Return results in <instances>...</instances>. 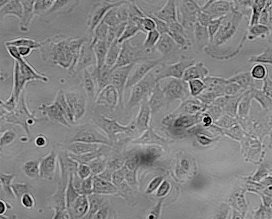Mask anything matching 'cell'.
Masks as SVG:
<instances>
[{"mask_svg":"<svg viewBox=\"0 0 272 219\" xmlns=\"http://www.w3.org/2000/svg\"><path fill=\"white\" fill-rule=\"evenodd\" d=\"M206 73L207 72L202 64L197 62L194 63L186 69L182 79L187 82L194 79H202L205 76Z\"/></svg>","mask_w":272,"mask_h":219,"instance_id":"obj_14","label":"cell"},{"mask_svg":"<svg viewBox=\"0 0 272 219\" xmlns=\"http://www.w3.org/2000/svg\"><path fill=\"white\" fill-rule=\"evenodd\" d=\"M67 95V102L75 124L82 119L85 114L87 99L82 92L78 90L70 92Z\"/></svg>","mask_w":272,"mask_h":219,"instance_id":"obj_6","label":"cell"},{"mask_svg":"<svg viewBox=\"0 0 272 219\" xmlns=\"http://www.w3.org/2000/svg\"><path fill=\"white\" fill-rule=\"evenodd\" d=\"M119 99L117 89L113 85L109 84L98 92L94 100L97 104L113 108L116 105Z\"/></svg>","mask_w":272,"mask_h":219,"instance_id":"obj_8","label":"cell"},{"mask_svg":"<svg viewBox=\"0 0 272 219\" xmlns=\"http://www.w3.org/2000/svg\"><path fill=\"white\" fill-rule=\"evenodd\" d=\"M104 139L99 128L91 120L75 125L72 129L69 143L80 142L101 144L105 142Z\"/></svg>","mask_w":272,"mask_h":219,"instance_id":"obj_1","label":"cell"},{"mask_svg":"<svg viewBox=\"0 0 272 219\" xmlns=\"http://www.w3.org/2000/svg\"><path fill=\"white\" fill-rule=\"evenodd\" d=\"M131 40L121 44V48L117 61L112 70L140 61L143 52L142 47L133 45Z\"/></svg>","mask_w":272,"mask_h":219,"instance_id":"obj_5","label":"cell"},{"mask_svg":"<svg viewBox=\"0 0 272 219\" xmlns=\"http://www.w3.org/2000/svg\"><path fill=\"white\" fill-rule=\"evenodd\" d=\"M157 82L151 73L149 72L142 80L131 88L129 105L132 106L142 99H148L152 91Z\"/></svg>","mask_w":272,"mask_h":219,"instance_id":"obj_3","label":"cell"},{"mask_svg":"<svg viewBox=\"0 0 272 219\" xmlns=\"http://www.w3.org/2000/svg\"><path fill=\"white\" fill-rule=\"evenodd\" d=\"M69 216L72 219H84L87 214L89 204L87 196L80 194L69 207Z\"/></svg>","mask_w":272,"mask_h":219,"instance_id":"obj_9","label":"cell"},{"mask_svg":"<svg viewBox=\"0 0 272 219\" xmlns=\"http://www.w3.org/2000/svg\"><path fill=\"white\" fill-rule=\"evenodd\" d=\"M93 176L83 180L82 186V193L88 196L93 193Z\"/></svg>","mask_w":272,"mask_h":219,"instance_id":"obj_27","label":"cell"},{"mask_svg":"<svg viewBox=\"0 0 272 219\" xmlns=\"http://www.w3.org/2000/svg\"><path fill=\"white\" fill-rule=\"evenodd\" d=\"M252 74L254 78L259 79H262L263 78L265 75V68L262 65H258L253 69Z\"/></svg>","mask_w":272,"mask_h":219,"instance_id":"obj_29","label":"cell"},{"mask_svg":"<svg viewBox=\"0 0 272 219\" xmlns=\"http://www.w3.org/2000/svg\"><path fill=\"white\" fill-rule=\"evenodd\" d=\"M101 147L97 150L81 155H76L70 153L69 156L79 164H87L93 160L101 156Z\"/></svg>","mask_w":272,"mask_h":219,"instance_id":"obj_22","label":"cell"},{"mask_svg":"<svg viewBox=\"0 0 272 219\" xmlns=\"http://www.w3.org/2000/svg\"><path fill=\"white\" fill-rule=\"evenodd\" d=\"M101 147L97 144L87 143L80 142L69 143L66 146L70 153L76 155H81L96 150Z\"/></svg>","mask_w":272,"mask_h":219,"instance_id":"obj_12","label":"cell"},{"mask_svg":"<svg viewBox=\"0 0 272 219\" xmlns=\"http://www.w3.org/2000/svg\"><path fill=\"white\" fill-rule=\"evenodd\" d=\"M140 32H141V31L138 26L132 20L129 19L118 40V42L121 44L124 41L131 39Z\"/></svg>","mask_w":272,"mask_h":219,"instance_id":"obj_20","label":"cell"},{"mask_svg":"<svg viewBox=\"0 0 272 219\" xmlns=\"http://www.w3.org/2000/svg\"><path fill=\"white\" fill-rule=\"evenodd\" d=\"M83 180L78 176L77 172L70 175V183L73 188L80 194H82V186Z\"/></svg>","mask_w":272,"mask_h":219,"instance_id":"obj_26","label":"cell"},{"mask_svg":"<svg viewBox=\"0 0 272 219\" xmlns=\"http://www.w3.org/2000/svg\"><path fill=\"white\" fill-rule=\"evenodd\" d=\"M158 82L166 98L183 99L191 95L187 82L182 79L169 77Z\"/></svg>","mask_w":272,"mask_h":219,"instance_id":"obj_2","label":"cell"},{"mask_svg":"<svg viewBox=\"0 0 272 219\" xmlns=\"http://www.w3.org/2000/svg\"><path fill=\"white\" fill-rule=\"evenodd\" d=\"M93 193L101 195L112 193L116 190L112 184L97 176H93Z\"/></svg>","mask_w":272,"mask_h":219,"instance_id":"obj_15","label":"cell"},{"mask_svg":"<svg viewBox=\"0 0 272 219\" xmlns=\"http://www.w3.org/2000/svg\"><path fill=\"white\" fill-rule=\"evenodd\" d=\"M153 15L168 24L174 18V8L172 2L168 1L159 10L154 13Z\"/></svg>","mask_w":272,"mask_h":219,"instance_id":"obj_19","label":"cell"},{"mask_svg":"<svg viewBox=\"0 0 272 219\" xmlns=\"http://www.w3.org/2000/svg\"><path fill=\"white\" fill-rule=\"evenodd\" d=\"M162 181L160 177H158L154 179L150 183L148 188V191L151 192L154 190L160 184Z\"/></svg>","mask_w":272,"mask_h":219,"instance_id":"obj_31","label":"cell"},{"mask_svg":"<svg viewBox=\"0 0 272 219\" xmlns=\"http://www.w3.org/2000/svg\"><path fill=\"white\" fill-rule=\"evenodd\" d=\"M106 43L102 41L97 47L96 54L97 58V68H100L104 65L108 51Z\"/></svg>","mask_w":272,"mask_h":219,"instance_id":"obj_23","label":"cell"},{"mask_svg":"<svg viewBox=\"0 0 272 219\" xmlns=\"http://www.w3.org/2000/svg\"><path fill=\"white\" fill-rule=\"evenodd\" d=\"M22 202L23 204L27 207H31L32 205V201L30 197L26 194L22 198Z\"/></svg>","mask_w":272,"mask_h":219,"instance_id":"obj_35","label":"cell"},{"mask_svg":"<svg viewBox=\"0 0 272 219\" xmlns=\"http://www.w3.org/2000/svg\"><path fill=\"white\" fill-rule=\"evenodd\" d=\"M118 40L115 39L108 50L105 65L111 68L115 65L121 48V44L118 42Z\"/></svg>","mask_w":272,"mask_h":219,"instance_id":"obj_17","label":"cell"},{"mask_svg":"<svg viewBox=\"0 0 272 219\" xmlns=\"http://www.w3.org/2000/svg\"><path fill=\"white\" fill-rule=\"evenodd\" d=\"M173 43L172 39L167 33L160 35L159 39L155 46V49L165 58L170 53L173 48Z\"/></svg>","mask_w":272,"mask_h":219,"instance_id":"obj_13","label":"cell"},{"mask_svg":"<svg viewBox=\"0 0 272 219\" xmlns=\"http://www.w3.org/2000/svg\"><path fill=\"white\" fill-rule=\"evenodd\" d=\"M104 162L101 156L88 163L93 176H97L103 171L104 167Z\"/></svg>","mask_w":272,"mask_h":219,"instance_id":"obj_25","label":"cell"},{"mask_svg":"<svg viewBox=\"0 0 272 219\" xmlns=\"http://www.w3.org/2000/svg\"><path fill=\"white\" fill-rule=\"evenodd\" d=\"M169 187V184L166 182H164L158 190L157 195L159 196L164 195L168 192Z\"/></svg>","mask_w":272,"mask_h":219,"instance_id":"obj_30","label":"cell"},{"mask_svg":"<svg viewBox=\"0 0 272 219\" xmlns=\"http://www.w3.org/2000/svg\"><path fill=\"white\" fill-rule=\"evenodd\" d=\"M154 157V155L151 154H147L141 156V160L143 163L148 164L153 160Z\"/></svg>","mask_w":272,"mask_h":219,"instance_id":"obj_33","label":"cell"},{"mask_svg":"<svg viewBox=\"0 0 272 219\" xmlns=\"http://www.w3.org/2000/svg\"><path fill=\"white\" fill-rule=\"evenodd\" d=\"M26 169L27 173L30 175H34L36 174L37 168L36 165L34 163H30L26 166Z\"/></svg>","mask_w":272,"mask_h":219,"instance_id":"obj_32","label":"cell"},{"mask_svg":"<svg viewBox=\"0 0 272 219\" xmlns=\"http://www.w3.org/2000/svg\"><path fill=\"white\" fill-rule=\"evenodd\" d=\"M111 68L105 65L100 68L91 72L95 82L97 93L106 85L110 84Z\"/></svg>","mask_w":272,"mask_h":219,"instance_id":"obj_11","label":"cell"},{"mask_svg":"<svg viewBox=\"0 0 272 219\" xmlns=\"http://www.w3.org/2000/svg\"><path fill=\"white\" fill-rule=\"evenodd\" d=\"M135 64L133 63L111 70L109 84L117 89L120 99L122 98L124 95L129 76Z\"/></svg>","mask_w":272,"mask_h":219,"instance_id":"obj_7","label":"cell"},{"mask_svg":"<svg viewBox=\"0 0 272 219\" xmlns=\"http://www.w3.org/2000/svg\"><path fill=\"white\" fill-rule=\"evenodd\" d=\"M194 63L192 60H184L173 64H164L163 79L169 77L182 79L186 69Z\"/></svg>","mask_w":272,"mask_h":219,"instance_id":"obj_10","label":"cell"},{"mask_svg":"<svg viewBox=\"0 0 272 219\" xmlns=\"http://www.w3.org/2000/svg\"><path fill=\"white\" fill-rule=\"evenodd\" d=\"M36 144L38 146H41L44 145L45 143V140L42 137H39L37 138L36 140Z\"/></svg>","mask_w":272,"mask_h":219,"instance_id":"obj_36","label":"cell"},{"mask_svg":"<svg viewBox=\"0 0 272 219\" xmlns=\"http://www.w3.org/2000/svg\"><path fill=\"white\" fill-rule=\"evenodd\" d=\"M77 173L82 179L84 180L91 175V172L89 165L85 164H79Z\"/></svg>","mask_w":272,"mask_h":219,"instance_id":"obj_28","label":"cell"},{"mask_svg":"<svg viewBox=\"0 0 272 219\" xmlns=\"http://www.w3.org/2000/svg\"><path fill=\"white\" fill-rule=\"evenodd\" d=\"M160 34L156 29L147 32L143 42L142 47L145 54L151 57V54L153 52L155 47L160 36Z\"/></svg>","mask_w":272,"mask_h":219,"instance_id":"obj_16","label":"cell"},{"mask_svg":"<svg viewBox=\"0 0 272 219\" xmlns=\"http://www.w3.org/2000/svg\"><path fill=\"white\" fill-rule=\"evenodd\" d=\"M89 202L88 213L84 219H93L97 212L103 205V198L101 195L93 193L87 196Z\"/></svg>","mask_w":272,"mask_h":219,"instance_id":"obj_18","label":"cell"},{"mask_svg":"<svg viewBox=\"0 0 272 219\" xmlns=\"http://www.w3.org/2000/svg\"><path fill=\"white\" fill-rule=\"evenodd\" d=\"M189 121V118L186 116L181 117L176 120L175 125L177 127L183 126L187 123Z\"/></svg>","mask_w":272,"mask_h":219,"instance_id":"obj_34","label":"cell"},{"mask_svg":"<svg viewBox=\"0 0 272 219\" xmlns=\"http://www.w3.org/2000/svg\"><path fill=\"white\" fill-rule=\"evenodd\" d=\"M83 86L87 96L95 99L97 93L95 81L90 72L85 70L83 75Z\"/></svg>","mask_w":272,"mask_h":219,"instance_id":"obj_21","label":"cell"},{"mask_svg":"<svg viewBox=\"0 0 272 219\" xmlns=\"http://www.w3.org/2000/svg\"><path fill=\"white\" fill-rule=\"evenodd\" d=\"M203 122L205 123V124L208 125L211 123V119L209 117H206L203 119Z\"/></svg>","mask_w":272,"mask_h":219,"instance_id":"obj_38","label":"cell"},{"mask_svg":"<svg viewBox=\"0 0 272 219\" xmlns=\"http://www.w3.org/2000/svg\"><path fill=\"white\" fill-rule=\"evenodd\" d=\"M200 142L202 144H205L207 143H208V142H209V140L207 139L206 138L203 137L201 136L200 137L199 139Z\"/></svg>","mask_w":272,"mask_h":219,"instance_id":"obj_37","label":"cell"},{"mask_svg":"<svg viewBox=\"0 0 272 219\" xmlns=\"http://www.w3.org/2000/svg\"><path fill=\"white\" fill-rule=\"evenodd\" d=\"M187 82L191 95L197 97L202 92L204 88V85L202 79H194Z\"/></svg>","mask_w":272,"mask_h":219,"instance_id":"obj_24","label":"cell"},{"mask_svg":"<svg viewBox=\"0 0 272 219\" xmlns=\"http://www.w3.org/2000/svg\"><path fill=\"white\" fill-rule=\"evenodd\" d=\"M5 209V206L4 204L2 201L0 202V214H2L4 212Z\"/></svg>","mask_w":272,"mask_h":219,"instance_id":"obj_39","label":"cell"},{"mask_svg":"<svg viewBox=\"0 0 272 219\" xmlns=\"http://www.w3.org/2000/svg\"><path fill=\"white\" fill-rule=\"evenodd\" d=\"M164 59L160 57L136 63L129 76L126 88H131L142 80L152 69L161 63Z\"/></svg>","mask_w":272,"mask_h":219,"instance_id":"obj_4","label":"cell"}]
</instances>
